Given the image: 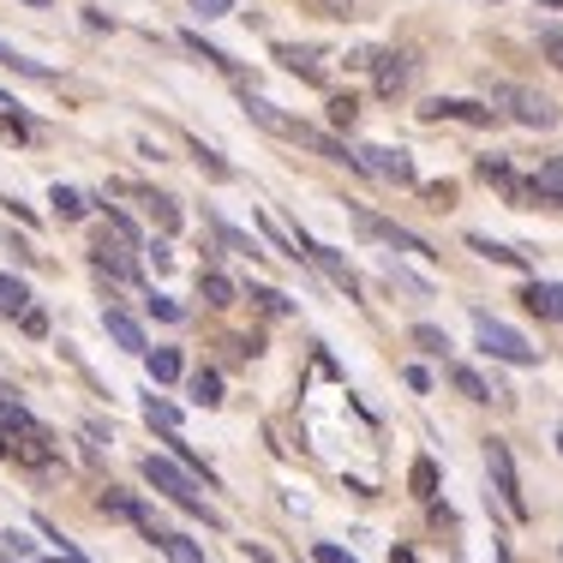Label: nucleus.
<instances>
[{"label": "nucleus", "mask_w": 563, "mask_h": 563, "mask_svg": "<svg viewBox=\"0 0 563 563\" xmlns=\"http://www.w3.org/2000/svg\"><path fill=\"white\" fill-rule=\"evenodd\" d=\"M144 479H151V486L163 492L174 509H186L192 521H205V528H222V516H217V509H210L205 498H198V479L186 474L174 455H144Z\"/></svg>", "instance_id": "obj_1"}, {"label": "nucleus", "mask_w": 563, "mask_h": 563, "mask_svg": "<svg viewBox=\"0 0 563 563\" xmlns=\"http://www.w3.org/2000/svg\"><path fill=\"white\" fill-rule=\"evenodd\" d=\"M474 336H479V354L504 360V366H540V347L521 336V330H509L504 318H492V312H474Z\"/></svg>", "instance_id": "obj_2"}, {"label": "nucleus", "mask_w": 563, "mask_h": 563, "mask_svg": "<svg viewBox=\"0 0 563 563\" xmlns=\"http://www.w3.org/2000/svg\"><path fill=\"white\" fill-rule=\"evenodd\" d=\"M492 109H509V120L528 126V132L558 126V109L540 97V90H528V85H492Z\"/></svg>", "instance_id": "obj_3"}, {"label": "nucleus", "mask_w": 563, "mask_h": 563, "mask_svg": "<svg viewBox=\"0 0 563 563\" xmlns=\"http://www.w3.org/2000/svg\"><path fill=\"white\" fill-rule=\"evenodd\" d=\"M486 467H492V486H498L504 509L516 521H528V498H521V479H516V455H509L504 438H486Z\"/></svg>", "instance_id": "obj_4"}, {"label": "nucleus", "mask_w": 563, "mask_h": 563, "mask_svg": "<svg viewBox=\"0 0 563 563\" xmlns=\"http://www.w3.org/2000/svg\"><path fill=\"white\" fill-rule=\"evenodd\" d=\"M240 109H246V120H258L264 132H271V139H288V144H306V120H294L288 109H276L271 97H258V90H240Z\"/></svg>", "instance_id": "obj_5"}, {"label": "nucleus", "mask_w": 563, "mask_h": 563, "mask_svg": "<svg viewBox=\"0 0 563 563\" xmlns=\"http://www.w3.org/2000/svg\"><path fill=\"white\" fill-rule=\"evenodd\" d=\"M360 163H366V174H378V180H390V186H420V174H413V156H408V151L366 144V151H360Z\"/></svg>", "instance_id": "obj_6"}, {"label": "nucleus", "mask_w": 563, "mask_h": 563, "mask_svg": "<svg viewBox=\"0 0 563 563\" xmlns=\"http://www.w3.org/2000/svg\"><path fill=\"white\" fill-rule=\"evenodd\" d=\"M354 222H360V234H372V240H384V246H396V252H413V258H438L432 246H426L420 234H408V228H396V222H384V217H372V210H354Z\"/></svg>", "instance_id": "obj_7"}, {"label": "nucleus", "mask_w": 563, "mask_h": 563, "mask_svg": "<svg viewBox=\"0 0 563 563\" xmlns=\"http://www.w3.org/2000/svg\"><path fill=\"white\" fill-rule=\"evenodd\" d=\"M420 114L426 120H462V126H498V109H492V102H467V97H432Z\"/></svg>", "instance_id": "obj_8"}, {"label": "nucleus", "mask_w": 563, "mask_h": 563, "mask_svg": "<svg viewBox=\"0 0 563 563\" xmlns=\"http://www.w3.org/2000/svg\"><path fill=\"white\" fill-rule=\"evenodd\" d=\"M271 60L288 66L306 85H324V48H312V43H271Z\"/></svg>", "instance_id": "obj_9"}, {"label": "nucleus", "mask_w": 563, "mask_h": 563, "mask_svg": "<svg viewBox=\"0 0 563 563\" xmlns=\"http://www.w3.org/2000/svg\"><path fill=\"white\" fill-rule=\"evenodd\" d=\"M7 455H19V462H31V467H48V462H60L55 438H48L43 426H19V432H7Z\"/></svg>", "instance_id": "obj_10"}, {"label": "nucleus", "mask_w": 563, "mask_h": 563, "mask_svg": "<svg viewBox=\"0 0 563 563\" xmlns=\"http://www.w3.org/2000/svg\"><path fill=\"white\" fill-rule=\"evenodd\" d=\"M90 264H97L102 276H114V282H139V264H132V246L126 240H97V252H90Z\"/></svg>", "instance_id": "obj_11"}, {"label": "nucleus", "mask_w": 563, "mask_h": 563, "mask_svg": "<svg viewBox=\"0 0 563 563\" xmlns=\"http://www.w3.org/2000/svg\"><path fill=\"white\" fill-rule=\"evenodd\" d=\"M521 306H528L533 318H545V324H563V282H528V288H521Z\"/></svg>", "instance_id": "obj_12"}, {"label": "nucleus", "mask_w": 563, "mask_h": 563, "mask_svg": "<svg viewBox=\"0 0 563 563\" xmlns=\"http://www.w3.org/2000/svg\"><path fill=\"white\" fill-rule=\"evenodd\" d=\"M102 330H109L126 354H144V347H151V342H144V330H139V318H126L120 306H102Z\"/></svg>", "instance_id": "obj_13"}, {"label": "nucleus", "mask_w": 563, "mask_h": 563, "mask_svg": "<svg viewBox=\"0 0 563 563\" xmlns=\"http://www.w3.org/2000/svg\"><path fill=\"white\" fill-rule=\"evenodd\" d=\"M467 246H474L479 258H492V264H509V271H528V252L504 246V240H492V234H467Z\"/></svg>", "instance_id": "obj_14"}, {"label": "nucleus", "mask_w": 563, "mask_h": 563, "mask_svg": "<svg viewBox=\"0 0 563 563\" xmlns=\"http://www.w3.org/2000/svg\"><path fill=\"white\" fill-rule=\"evenodd\" d=\"M48 205H55L60 222H85L90 217V198L78 192V186H60V180H55V192H48Z\"/></svg>", "instance_id": "obj_15"}, {"label": "nucleus", "mask_w": 563, "mask_h": 563, "mask_svg": "<svg viewBox=\"0 0 563 563\" xmlns=\"http://www.w3.org/2000/svg\"><path fill=\"white\" fill-rule=\"evenodd\" d=\"M120 192L144 198V205H151V217H156V228H163V234H174V228H180V205H174V198H163V192H139V186H120Z\"/></svg>", "instance_id": "obj_16"}, {"label": "nucleus", "mask_w": 563, "mask_h": 563, "mask_svg": "<svg viewBox=\"0 0 563 563\" xmlns=\"http://www.w3.org/2000/svg\"><path fill=\"white\" fill-rule=\"evenodd\" d=\"M151 545H156V552H168L174 563H205V545L186 540V533H151Z\"/></svg>", "instance_id": "obj_17"}, {"label": "nucleus", "mask_w": 563, "mask_h": 563, "mask_svg": "<svg viewBox=\"0 0 563 563\" xmlns=\"http://www.w3.org/2000/svg\"><path fill=\"white\" fill-rule=\"evenodd\" d=\"M372 73H378V97H396V90L408 85V66H401V55H372Z\"/></svg>", "instance_id": "obj_18"}, {"label": "nucleus", "mask_w": 563, "mask_h": 563, "mask_svg": "<svg viewBox=\"0 0 563 563\" xmlns=\"http://www.w3.org/2000/svg\"><path fill=\"white\" fill-rule=\"evenodd\" d=\"M198 288H205V306H240V288L222 271H198Z\"/></svg>", "instance_id": "obj_19"}, {"label": "nucleus", "mask_w": 563, "mask_h": 563, "mask_svg": "<svg viewBox=\"0 0 563 563\" xmlns=\"http://www.w3.org/2000/svg\"><path fill=\"white\" fill-rule=\"evenodd\" d=\"M0 66H7V73H19V78H36V85H48V78H55V73H48V66H43V60L19 55V48H12V43H0Z\"/></svg>", "instance_id": "obj_20"}, {"label": "nucleus", "mask_w": 563, "mask_h": 563, "mask_svg": "<svg viewBox=\"0 0 563 563\" xmlns=\"http://www.w3.org/2000/svg\"><path fill=\"white\" fill-rule=\"evenodd\" d=\"M450 384H455V390H462L467 401H498V390H492V384L479 378L474 366H450Z\"/></svg>", "instance_id": "obj_21"}, {"label": "nucleus", "mask_w": 563, "mask_h": 563, "mask_svg": "<svg viewBox=\"0 0 563 563\" xmlns=\"http://www.w3.org/2000/svg\"><path fill=\"white\" fill-rule=\"evenodd\" d=\"M144 366H151V384L180 378V354H174V347H144Z\"/></svg>", "instance_id": "obj_22"}, {"label": "nucleus", "mask_w": 563, "mask_h": 563, "mask_svg": "<svg viewBox=\"0 0 563 563\" xmlns=\"http://www.w3.org/2000/svg\"><path fill=\"white\" fill-rule=\"evenodd\" d=\"M408 486H413V498H426V504L438 498V462L432 455H420V462L408 467Z\"/></svg>", "instance_id": "obj_23"}, {"label": "nucleus", "mask_w": 563, "mask_h": 563, "mask_svg": "<svg viewBox=\"0 0 563 563\" xmlns=\"http://www.w3.org/2000/svg\"><path fill=\"white\" fill-rule=\"evenodd\" d=\"M24 306H31V288H24V276H0V318H19Z\"/></svg>", "instance_id": "obj_24"}, {"label": "nucleus", "mask_w": 563, "mask_h": 563, "mask_svg": "<svg viewBox=\"0 0 563 563\" xmlns=\"http://www.w3.org/2000/svg\"><path fill=\"white\" fill-rule=\"evenodd\" d=\"M144 420H151L156 432H180V408H174L168 396H144Z\"/></svg>", "instance_id": "obj_25"}, {"label": "nucleus", "mask_w": 563, "mask_h": 563, "mask_svg": "<svg viewBox=\"0 0 563 563\" xmlns=\"http://www.w3.org/2000/svg\"><path fill=\"white\" fill-rule=\"evenodd\" d=\"M192 401L198 408H222V372H192Z\"/></svg>", "instance_id": "obj_26"}, {"label": "nucleus", "mask_w": 563, "mask_h": 563, "mask_svg": "<svg viewBox=\"0 0 563 563\" xmlns=\"http://www.w3.org/2000/svg\"><path fill=\"white\" fill-rule=\"evenodd\" d=\"M180 43L192 48L198 60H210V66H217V73H234V60H228V55H222L217 43H205V36H198V31H180Z\"/></svg>", "instance_id": "obj_27"}, {"label": "nucleus", "mask_w": 563, "mask_h": 563, "mask_svg": "<svg viewBox=\"0 0 563 563\" xmlns=\"http://www.w3.org/2000/svg\"><path fill=\"white\" fill-rule=\"evenodd\" d=\"M408 342L420 347V354H450V336H444L438 324H413V330H408Z\"/></svg>", "instance_id": "obj_28"}, {"label": "nucleus", "mask_w": 563, "mask_h": 563, "mask_svg": "<svg viewBox=\"0 0 563 563\" xmlns=\"http://www.w3.org/2000/svg\"><path fill=\"white\" fill-rule=\"evenodd\" d=\"M533 186H545L552 198H563V156H545L540 174H533Z\"/></svg>", "instance_id": "obj_29"}, {"label": "nucleus", "mask_w": 563, "mask_h": 563, "mask_svg": "<svg viewBox=\"0 0 563 563\" xmlns=\"http://www.w3.org/2000/svg\"><path fill=\"white\" fill-rule=\"evenodd\" d=\"M252 300H258L271 318H288L294 312V300H288V294H276V288H252Z\"/></svg>", "instance_id": "obj_30"}, {"label": "nucleus", "mask_w": 563, "mask_h": 563, "mask_svg": "<svg viewBox=\"0 0 563 563\" xmlns=\"http://www.w3.org/2000/svg\"><path fill=\"white\" fill-rule=\"evenodd\" d=\"M102 217H109V228H114V234H120V240H126V246H139V228H132V217H126V210H114V205H102Z\"/></svg>", "instance_id": "obj_31"}, {"label": "nucleus", "mask_w": 563, "mask_h": 563, "mask_svg": "<svg viewBox=\"0 0 563 563\" xmlns=\"http://www.w3.org/2000/svg\"><path fill=\"white\" fill-rule=\"evenodd\" d=\"M258 234H264V240H271V246L282 252V258H300V252H294V240H288V234H282V228H276L271 217H258Z\"/></svg>", "instance_id": "obj_32"}, {"label": "nucleus", "mask_w": 563, "mask_h": 563, "mask_svg": "<svg viewBox=\"0 0 563 563\" xmlns=\"http://www.w3.org/2000/svg\"><path fill=\"white\" fill-rule=\"evenodd\" d=\"M360 120V102L354 97H330V126H354Z\"/></svg>", "instance_id": "obj_33"}, {"label": "nucleus", "mask_w": 563, "mask_h": 563, "mask_svg": "<svg viewBox=\"0 0 563 563\" xmlns=\"http://www.w3.org/2000/svg\"><path fill=\"white\" fill-rule=\"evenodd\" d=\"M192 156H198V168H205L210 180H228V174H234V168H228V163H222L217 151H205V144H192Z\"/></svg>", "instance_id": "obj_34"}, {"label": "nucleus", "mask_w": 563, "mask_h": 563, "mask_svg": "<svg viewBox=\"0 0 563 563\" xmlns=\"http://www.w3.org/2000/svg\"><path fill=\"white\" fill-rule=\"evenodd\" d=\"M217 234H222V246H234V252H252V258H258V240H252V234H240V228H228V222H217Z\"/></svg>", "instance_id": "obj_35"}, {"label": "nucleus", "mask_w": 563, "mask_h": 563, "mask_svg": "<svg viewBox=\"0 0 563 563\" xmlns=\"http://www.w3.org/2000/svg\"><path fill=\"white\" fill-rule=\"evenodd\" d=\"M420 192H426V205H432V210H450L455 205V186L450 180H432V186H420Z\"/></svg>", "instance_id": "obj_36"}, {"label": "nucleus", "mask_w": 563, "mask_h": 563, "mask_svg": "<svg viewBox=\"0 0 563 563\" xmlns=\"http://www.w3.org/2000/svg\"><path fill=\"white\" fill-rule=\"evenodd\" d=\"M474 174H479V180H509V163H504V156H479V163H474Z\"/></svg>", "instance_id": "obj_37"}, {"label": "nucleus", "mask_w": 563, "mask_h": 563, "mask_svg": "<svg viewBox=\"0 0 563 563\" xmlns=\"http://www.w3.org/2000/svg\"><path fill=\"white\" fill-rule=\"evenodd\" d=\"M151 312L163 318V324H180V300H168V294H151Z\"/></svg>", "instance_id": "obj_38"}, {"label": "nucleus", "mask_w": 563, "mask_h": 563, "mask_svg": "<svg viewBox=\"0 0 563 563\" xmlns=\"http://www.w3.org/2000/svg\"><path fill=\"white\" fill-rule=\"evenodd\" d=\"M144 258H151L156 271H168V264H174V246H168V234H163V240H151V246H144Z\"/></svg>", "instance_id": "obj_39"}, {"label": "nucleus", "mask_w": 563, "mask_h": 563, "mask_svg": "<svg viewBox=\"0 0 563 563\" xmlns=\"http://www.w3.org/2000/svg\"><path fill=\"white\" fill-rule=\"evenodd\" d=\"M19 324H24V330H31V336H48V318H43V312H36V306H24V312H19Z\"/></svg>", "instance_id": "obj_40"}, {"label": "nucleus", "mask_w": 563, "mask_h": 563, "mask_svg": "<svg viewBox=\"0 0 563 563\" xmlns=\"http://www.w3.org/2000/svg\"><path fill=\"white\" fill-rule=\"evenodd\" d=\"M198 19H222V12H234V0H192Z\"/></svg>", "instance_id": "obj_41"}, {"label": "nucleus", "mask_w": 563, "mask_h": 563, "mask_svg": "<svg viewBox=\"0 0 563 563\" xmlns=\"http://www.w3.org/2000/svg\"><path fill=\"white\" fill-rule=\"evenodd\" d=\"M318 563H360L354 552H342V545H318V552H312Z\"/></svg>", "instance_id": "obj_42"}, {"label": "nucleus", "mask_w": 563, "mask_h": 563, "mask_svg": "<svg viewBox=\"0 0 563 563\" xmlns=\"http://www.w3.org/2000/svg\"><path fill=\"white\" fill-rule=\"evenodd\" d=\"M540 48H545V55H552V60L563 66V31H540Z\"/></svg>", "instance_id": "obj_43"}, {"label": "nucleus", "mask_w": 563, "mask_h": 563, "mask_svg": "<svg viewBox=\"0 0 563 563\" xmlns=\"http://www.w3.org/2000/svg\"><path fill=\"white\" fill-rule=\"evenodd\" d=\"M240 552H246V563H276L271 552H264V545H252V540H246V545H240Z\"/></svg>", "instance_id": "obj_44"}, {"label": "nucleus", "mask_w": 563, "mask_h": 563, "mask_svg": "<svg viewBox=\"0 0 563 563\" xmlns=\"http://www.w3.org/2000/svg\"><path fill=\"white\" fill-rule=\"evenodd\" d=\"M0 114H19V102H12L7 90H0Z\"/></svg>", "instance_id": "obj_45"}, {"label": "nucleus", "mask_w": 563, "mask_h": 563, "mask_svg": "<svg viewBox=\"0 0 563 563\" xmlns=\"http://www.w3.org/2000/svg\"><path fill=\"white\" fill-rule=\"evenodd\" d=\"M55 563H85V558H78V552H60V558H55Z\"/></svg>", "instance_id": "obj_46"}, {"label": "nucleus", "mask_w": 563, "mask_h": 563, "mask_svg": "<svg viewBox=\"0 0 563 563\" xmlns=\"http://www.w3.org/2000/svg\"><path fill=\"white\" fill-rule=\"evenodd\" d=\"M540 7H558V12H563V0H540Z\"/></svg>", "instance_id": "obj_47"}, {"label": "nucleus", "mask_w": 563, "mask_h": 563, "mask_svg": "<svg viewBox=\"0 0 563 563\" xmlns=\"http://www.w3.org/2000/svg\"><path fill=\"white\" fill-rule=\"evenodd\" d=\"M558 455H563V426H558Z\"/></svg>", "instance_id": "obj_48"}, {"label": "nucleus", "mask_w": 563, "mask_h": 563, "mask_svg": "<svg viewBox=\"0 0 563 563\" xmlns=\"http://www.w3.org/2000/svg\"><path fill=\"white\" fill-rule=\"evenodd\" d=\"M0 455H7V432H0Z\"/></svg>", "instance_id": "obj_49"}, {"label": "nucleus", "mask_w": 563, "mask_h": 563, "mask_svg": "<svg viewBox=\"0 0 563 563\" xmlns=\"http://www.w3.org/2000/svg\"><path fill=\"white\" fill-rule=\"evenodd\" d=\"M31 7H48V0H31Z\"/></svg>", "instance_id": "obj_50"}, {"label": "nucleus", "mask_w": 563, "mask_h": 563, "mask_svg": "<svg viewBox=\"0 0 563 563\" xmlns=\"http://www.w3.org/2000/svg\"><path fill=\"white\" fill-rule=\"evenodd\" d=\"M0 390H7V384H0Z\"/></svg>", "instance_id": "obj_51"}]
</instances>
